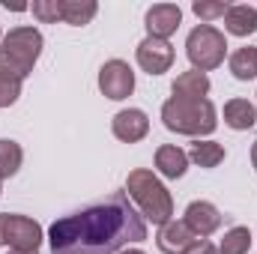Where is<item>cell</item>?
Here are the masks:
<instances>
[{"label": "cell", "mask_w": 257, "mask_h": 254, "mask_svg": "<svg viewBox=\"0 0 257 254\" xmlns=\"http://www.w3.org/2000/svg\"><path fill=\"white\" fill-rule=\"evenodd\" d=\"M147 239V221L126 191L57 218L48 227L51 254H120L132 242Z\"/></svg>", "instance_id": "6da1fadb"}, {"label": "cell", "mask_w": 257, "mask_h": 254, "mask_svg": "<svg viewBox=\"0 0 257 254\" xmlns=\"http://www.w3.org/2000/svg\"><path fill=\"white\" fill-rule=\"evenodd\" d=\"M126 194L128 200L138 206V212L144 215V221H153L156 227L171 221L174 197H171V191L165 189V183L153 171H147V168L132 171L126 177Z\"/></svg>", "instance_id": "7a4b0ae2"}, {"label": "cell", "mask_w": 257, "mask_h": 254, "mask_svg": "<svg viewBox=\"0 0 257 254\" xmlns=\"http://www.w3.org/2000/svg\"><path fill=\"white\" fill-rule=\"evenodd\" d=\"M162 123L168 132L189 135V138H206L218 126V111L209 99H177L171 96L162 105Z\"/></svg>", "instance_id": "3957f363"}, {"label": "cell", "mask_w": 257, "mask_h": 254, "mask_svg": "<svg viewBox=\"0 0 257 254\" xmlns=\"http://www.w3.org/2000/svg\"><path fill=\"white\" fill-rule=\"evenodd\" d=\"M42 33L36 27H12L0 42V75L12 81H24L42 54Z\"/></svg>", "instance_id": "277c9868"}, {"label": "cell", "mask_w": 257, "mask_h": 254, "mask_svg": "<svg viewBox=\"0 0 257 254\" xmlns=\"http://www.w3.org/2000/svg\"><path fill=\"white\" fill-rule=\"evenodd\" d=\"M186 54H189V63L197 72H212L224 63L227 57V39L221 30H215L212 24H197L189 39H186Z\"/></svg>", "instance_id": "5b68a950"}, {"label": "cell", "mask_w": 257, "mask_h": 254, "mask_svg": "<svg viewBox=\"0 0 257 254\" xmlns=\"http://www.w3.org/2000/svg\"><path fill=\"white\" fill-rule=\"evenodd\" d=\"M42 224L18 215V212H3V242L12 251H39L42 245Z\"/></svg>", "instance_id": "8992f818"}, {"label": "cell", "mask_w": 257, "mask_h": 254, "mask_svg": "<svg viewBox=\"0 0 257 254\" xmlns=\"http://www.w3.org/2000/svg\"><path fill=\"white\" fill-rule=\"evenodd\" d=\"M99 90L111 102H123L135 93V72L126 60H108L99 69Z\"/></svg>", "instance_id": "52a82bcc"}, {"label": "cell", "mask_w": 257, "mask_h": 254, "mask_svg": "<svg viewBox=\"0 0 257 254\" xmlns=\"http://www.w3.org/2000/svg\"><path fill=\"white\" fill-rule=\"evenodd\" d=\"M135 60H138V66H141L147 75H165V72L174 66V45H171L168 39L147 36L144 42H138Z\"/></svg>", "instance_id": "ba28073f"}, {"label": "cell", "mask_w": 257, "mask_h": 254, "mask_svg": "<svg viewBox=\"0 0 257 254\" xmlns=\"http://www.w3.org/2000/svg\"><path fill=\"white\" fill-rule=\"evenodd\" d=\"M111 132H114V138L123 141V144H138V141H144V138L150 135V117H147L141 108H123V111L114 114Z\"/></svg>", "instance_id": "9c48e42d"}, {"label": "cell", "mask_w": 257, "mask_h": 254, "mask_svg": "<svg viewBox=\"0 0 257 254\" xmlns=\"http://www.w3.org/2000/svg\"><path fill=\"white\" fill-rule=\"evenodd\" d=\"M144 21H147V36L168 39L183 24V9L177 3H156V6L147 9V18Z\"/></svg>", "instance_id": "30bf717a"}, {"label": "cell", "mask_w": 257, "mask_h": 254, "mask_svg": "<svg viewBox=\"0 0 257 254\" xmlns=\"http://www.w3.org/2000/svg\"><path fill=\"white\" fill-rule=\"evenodd\" d=\"M183 221L194 230V236L206 239V236H212V233L221 227V212H218V206L209 203V200H192V203L186 206V218H183Z\"/></svg>", "instance_id": "8fae6325"}, {"label": "cell", "mask_w": 257, "mask_h": 254, "mask_svg": "<svg viewBox=\"0 0 257 254\" xmlns=\"http://www.w3.org/2000/svg\"><path fill=\"white\" fill-rule=\"evenodd\" d=\"M200 236H194V230L186 224V221H168L159 227V236H156V245L162 254H183L192 242H197Z\"/></svg>", "instance_id": "7c38bea8"}, {"label": "cell", "mask_w": 257, "mask_h": 254, "mask_svg": "<svg viewBox=\"0 0 257 254\" xmlns=\"http://www.w3.org/2000/svg\"><path fill=\"white\" fill-rule=\"evenodd\" d=\"M156 168H159L162 177L180 180V177H186V171H189V153L180 150L177 144H165V147L156 150Z\"/></svg>", "instance_id": "4fadbf2b"}, {"label": "cell", "mask_w": 257, "mask_h": 254, "mask_svg": "<svg viewBox=\"0 0 257 254\" xmlns=\"http://www.w3.org/2000/svg\"><path fill=\"white\" fill-rule=\"evenodd\" d=\"M224 30L230 36H251L257 33V9L248 3H233L224 12Z\"/></svg>", "instance_id": "5bb4252c"}, {"label": "cell", "mask_w": 257, "mask_h": 254, "mask_svg": "<svg viewBox=\"0 0 257 254\" xmlns=\"http://www.w3.org/2000/svg\"><path fill=\"white\" fill-rule=\"evenodd\" d=\"M209 75L206 72H197V69H189L183 75H177V81L171 84V93L177 99H206L209 93Z\"/></svg>", "instance_id": "9a60e30c"}, {"label": "cell", "mask_w": 257, "mask_h": 254, "mask_svg": "<svg viewBox=\"0 0 257 254\" xmlns=\"http://www.w3.org/2000/svg\"><path fill=\"white\" fill-rule=\"evenodd\" d=\"M224 126H230L233 132H248L257 126V108L248 99H230L224 105Z\"/></svg>", "instance_id": "2e32d148"}, {"label": "cell", "mask_w": 257, "mask_h": 254, "mask_svg": "<svg viewBox=\"0 0 257 254\" xmlns=\"http://www.w3.org/2000/svg\"><path fill=\"white\" fill-rule=\"evenodd\" d=\"M99 3L96 0H60V21L72 27H84L96 18Z\"/></svg>", "instance_id": "e0dca14e"}, {"label": "cell", "mask_w": 257, "mask_h": 254, "mask_svg": "<svg viewBox=\"0 0 257 254\" xmlns=\"http://www.w3.org/2000/svg\"><path fill=\"white\" fill-rule=\"evenodd\" d=\"M189 162H194L197 168H218L224 162V147L218 141H194L189 150Z\"/></svg>", "instance_id": "ac0fdd59"}, {"label": "cell", "mask_w": 257, "mask_h": 254, "mask_svg": "<svg viewBox=\"0 0 257 254\" xmlns=\"http://www.w3.org/2000/svg\"><path fill=\"white\" fill-rule=\"evenodd\" d=\"M227 66H230V72H233L236 81H254L257 78V48L254 45L236 48V51L230 54Z\"/></svg>", "instance_id": "d6986e66"}, {"label": "cell", "mask_w": 257, "mask_h": 254, "mask_svg": "<svg viewBox=\"0 0 257 254\" xmlns=\"http://www.w3.org/2000/svg\"><path fill=\"white\" fill-rule=\"evenodd\" d=\"M21 162H24V150L18 141H9V138H0V180H9L21 171Z\"/></svg>", "instance_id": "ffe728a7"}, {"label": "cell", "mask_w": 257, "mask_h": 254, "mask_svg": "<svg viewBox=\"0 0 257 254\" xmlns=\"http://www.w3.org/2000/svg\"><path fill=\"white\" fill-rule=\"evenodd\" d=\"M248 248H251V230L239 224V227H230L224 233L218 254H248Z\"/></svg>", "instance_id": "44dd1931"}, {"label": "cell", "mask_w": 257, "mask_h": 254, "mask_svg": "<svg viewBox=\"0 0 257 254\" xmlns=\"http://www.w3.org/2000/svg\"><path fill=\"white\" fill-rule=\"evenodd\" d=\"M227 6H230V3H221V0H194L192 12L203 21V24H209V21H215V18H224Z\"/></svg>", "instance_id": "7402d4cb"}, {"label": "cell", "mask_w": 257, "mask_h": 254, "mask_svg": "<svg viewBox=\"0 0 257 254\" xmlns=\"http://www.w3.org/2000/svg\"><path fill=\"white\" fill-rule=\"evenodd\" d=\"M30 12L42 21V24H57L60 21V0H33Z\"/></svg>", "instance_id": "603a6c76"}, {"label": "cell", "mask_w": 257, "mask_h": 254, "mask_svg": "<svg viewBox=\"0 0 257 254\" xmlns=\"http://www.w3.org/2000/svg\"><path fill=\"white\" fill-rule=\"evenodd\" d=\"M18 96H21V81H12V78H3L0 75V108L15 105Z\"/></svg>", "instance_id": "cb8c5ba5"}, {"label": "cell", "mask_w": 257, "mask_h": 254, "mask_svg": "<svg viewBox=\"0 0 257 254\" xmlns=\"http://www.w3.org/2000/svg\"><path fill=\"white\" fill-rule=\"evenodd\" d=\"M183 254H218V248H215L209 239H197V242H192Z\"/></svg>", "instance_id": "d4e9b609"}, {"label": "cell", "mask_w": 257, "mask_h": 254, "mask_svg": "<svg viewBox=\"0 0 257 254\" xmlns=\"http://www.w3.org/2000/svg\"><path fill=\"white\" fill-rule=\"evenodd\" d=\"M251 165H254V171H257V141H254V147H251Z\"/></svg>", "instance_id": "484cf974"}, {"label": "cell", "mask_w": 257, "mask_h": 254, "mask_svg": "<svg viewBox=\"0 0 257 254\" xmlns=\"http://www.w3.org/2000/svg\"><path fill=\"white\" fill-rule=\"evenodd\" d=\"M0 245H6L3 242V212H0Z\"/></svg>", "instance_id": "4316f807"}, {"label": "cell", "mask_w": 257, "mask_h": 254, "mask_svg": "<svg viewBox=\"0 0 257 254\" xmlns=\"http://www.w3.org/2000/svg\"><path fill=\"white\" fill-rule=\"evenodd\" d=\"M120 254H144L141 248H126V251H120Z\"/></svg>", "instance_id": "83f0119b"}, {"label": "cell", "mask_w": 257, "mask_h": 254, "mask_svg": "<svg viewBox=\"0 0 257 254\" xmlns=\"http://www.w3.org/2000/svg\"><path fill=\"white\" fill-rule=\"evenodd\" d=\"M9 254H39V251H9Z\"/></svg>", "instance_id": "f1b7e54d"}, {"label": "cell", "mask_w": 257, "mask_h": 254, "mask_svg": "<svg viewBox=\"0 0 257 254\" xmlns=\"http://www.w3.org/2000/svg\"><path fill=\"white\" fill-rule=\"evenodd\" d=\"M0 191H3V180H0Z\"/></svg>", "instance_id": "f546056e"}, {"label": "cell", "mask_w": 257, "mask_h": 254, "mask_svg": "<svg viewBox=\"0 0 257 254\" xmlns=\"http://www.w3.org/2000/svg\"><path fill=\"white\" fill-rule=\"evenodd\" d=\"M0 42H3V36H0Z\"/></svg>", "instance_id": "4dcf8cb0"}]
</instances>
